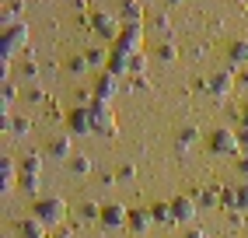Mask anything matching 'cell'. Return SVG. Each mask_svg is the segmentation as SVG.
<instances>
[{
	"label": "cell",
	"instance_id": "9",
	"mask_svg": "<svg viewBox=\"0 0 248 238\" xmlns=\"http://www.w3.org/2000/svg\"><path fill=\"white\" fill-rule=\"evenodd\" d=\"M119 91V77L115 74H108V70H102L94 77V98H102V102H112V95Z\"/></svg>",
	"mask_w": 248,
	"mask_h": 238
},
{
	"label": "cell",
	"instance_id": "10",
	"mask_svg": "<svg viewBox=\"0 0 248 238\" xmlns=\"http://www.w3.org/2000/svg\"><path fill=\"white\" fill-rule=\"evenodd\" d=\"M196 210H200V203H196V196H175L171 200V214H175V221H196Z\"/></svg>",
	"mask_w": 248,
	"mask_h": 238
},
{
	"label": "cell",
	"instance_id": "4",
	"mask_svg": "<svg viewBox=\"0 0 248 238\" xmlns=\"http://www.w3.org/2000/svg\"><path fill=\"white\" fill-rule=\"evenodd\" d=\"M210 151L217 158H231V154H238L241 151V140H238V130H231V126H217L210 133Z\"/></svg>",
	"mask_w": 248,
	"mask_h": 238
},
{
	"label": "cell",
	"instance_id": "5",
	"mask_svg": "<svg viewBox=\"0 0 248 238\" xmlns=\"http://www.w3.org/2000/svg\"><path fill=\"white\" fill-rule=\"evenodd\" d=\"M25 42H28V25H25V21L7 25L4 32H0V53H4V60H11Z\"/></svg>",
	"mask_w": 248,
	"mask_h": 238
},
{
	"label": "cell",
	"instance_id": "45",
	"mask_svg": "<svg viewBox=\"0 0 248 238\" xmlns=\"http://www.w3.org/2000/svg\"><path fill=\"white\" fill-rule=\"evenodd\" d=\"M168 4H182V0H168Z\"/></svg>",
	"mask_w": 248,
	"mask_h": 238
},
{
	"label": "cell",
	"instance_id": "3",
	"mask_svg": "<svg viewBox=\"0 0 248 238\" xmlns=\"http://www.w3.org/2000/svg\"><path fill=\"white\" fill-rule=\"evenodd\" d=\"M88 109H91V119H94V133H102V137H115V133H119V126H115V112H112L108 102L91 98Z\"/></svg>",
	"mask_w": 248,
	"mask_h": 238
},
{
	"label": "cell",
	"instance_id": "34",
	"mask_svg": "<svg viewBox=\"0 0 248 238\" xmlns=\"http://www.w3.org/2000/svg\"><path fill=\"white\" fill-rule=\"evenodd\" d=\"M129 63H133V74H137V77H140V74L147 70V56H143V53H137V56H129Z\"/></svg>",
	"mask_w": 248,
	"mask_h": 238
},
{
	"label": "cell",
	"instance_id": "29",
	"mask_svg": "<svg viewBox=\"0 0 248 238\" xmlns=\"http://www.w3.org/2000/svg\"><path fill=\"white\" fill-rule=\"evenodd\" d=\"M234 193H238V207H234V210L248 214V182H238V186H234Z\"/></svg>",
	"mask_w": 248,
	"mask_h": 238
},
{
	"label": "cell",
	"instance_id": "6",
	"mask_svg": "<svg viewBox=\"0 0 248 238\" xmlns=\"http://www.w3.org/2000/svg\"><path fill=\"white\" fill-rule=\"evenodd\" d=\"M91 28H94L102 39H112V42L119 39V32H123V25L115 21L112 11H94V14H91Z\"/></svg>",
	"mask_w": 248,
	"mask_h": 238
},
{
	"label": "cell",
	"instance_id": "14",
	"mask_svg": "<svg viewBox=\"0 0 248 238\" xmlns=\"http://www.w3.org/2000/svg\"><path fill=\"white\" fill-rule=\"evenodd\" d=\"M14 179H18V165H14V158L11 154H4V161H0V189H11L14 186Z\"/></svg>",
	"mask_w": 248,
	"mask_h": 238
},
{
	"label": "cell",
	"instance_id": "32",
	"mask_svg": "<svg viewBox=\"0 0 248 238\" xmlns=\"http://www.w3.org/2000/svg\"><path fill=\"white\" fill-rule=\"evenodd\" d=\"M14 98H18V84L7 77V81H4V105H14Z\"/></svg>",
	"mask_w": 248,
	"mask_h": 238
},
{
	"label": "cell",
	"instance_id": "2",
	"mask_svg": "<svg viewBox=\"0 0 248 238\" xmlns=\"http://www.w3.org/2000/svg\"><path fill=\"white\" fill-rule=\"evenodd\" d=\"M143 25H123L119 39L112 42V53H123V56H137L143 53Z\"/></svg>",
	"mask_w": 248,
	"mask_h": 238
},
{
	"label": "cell",
	"instance_id": "33",
	"mask_svg": "<svg viewBox=\"0 0 248 238\" xmlns=\"http://www.w3.org/2000/svg\"><path fill=\"white\" fill-rule=\"evenodd\" d=\"M21 186L31 193V196H39V186H42V179L39 175H21Z\"/></svg>",
	"mask_w": 248,
	"mask_h": 238
},
{
	"label": "cell",
	"instance_id": "25",
	"mask_svg": "<svg viewBox=\"0 0 248 238\" xmlns=\"http://www.w3.org/2000/svg\"><path fill=\"white\" fill-rule=\"evenodd\" d=\"M196 137H200V130H196V126H182V130H178V137H175V140H178V151H186Z\"/></svg>",
	"mask_w": 248,
	"mask_h": 238
},
{
	"label": "cell",
	"instance_id": "7",
	"mask_svg": "<svg viewBox=\"0 0 248 238\" xmlns=\"http://www.w3.org/2000/svg\"><path fill=\"white\" fill-rule=\"evenodd\" d=\"M67 126H70V133H94L91 109H88V105H77V109L67 116Z\"/></svg>",
	"mask_w": 248,
	"mask_h": 238
},
{
	"label": "cell",
	"instance_id": "46",
	"mask_svg": "<svg viewBox=\"0 0 248 238\" xmlns=\"http://www.w3.org/2000/svg\"><path fill=\"white\" fill-rule=\"evenodd\" d=\"M168 238H178V235H168Z\"/></svg>",
	"mask_w": 248,
	"mask_h": 238
},
{
	"label": "cell",
	"instance_id": "23",
	"mask_svg": "<svg viewBox=\"0 0 248 238\" xmlns=\"http://www.w3.org/2000/svg\"><path fill=\"white\" fill-rule=\"evenodd\" d=\"M70 172H74V175H88V172H91V158H88V154H74V158H70Z\"/></svg>",
	"mask_w": 248,
	"mask_h": 238
},
{
	"label": "cell",
	"instance_id": "22",
	"mask_svg": "<svg viewBox=\"0 0 248 238\" xmlns=\"http://www.w3.org/2000/svg\"><path fill=\"white\" fill-rule=\"evenodd\" d=\"M102 207L105 203H94V200L80 203V221H102Z\"/></svg>",
	"mask_w": 248,
	"mask_h": 238
},
{
	"label": "cell",
	"instance_id": "43",
	"mask_svg": "<svg viewBox=\"0 0 248 238\" xmlns=\"http://www.w3.org/2000/svg\"><path fill=\"white\" fill-rule=\"evenodd\" d=\"M56 238H70V231H67V228H60V231H56Z\"/></svg>",
	"mask_w": 248,
	"mask_h": 238
},
{
	"label": "cell",
	"instance_id": "1",
	"mask_svg": "<svg viewBox=\"0 0 248 238\" xmlns=\"http://www.w3.org/2000/svg\"><path fill=\"white\" fill-rule=\"evenodd\" d=\"M31 217L42 221L46 228H56V224H63V217H67V200L63 196H39L35 207H31Z\"/></svg>",
	"mask_w": 248,
	"mask_h": 238
},
{
	"label": "cell",
	"instance_id": "12",
	"mask_svg": "<svg viewBox=\"0 0 248 238\" xmlns=\"http://www.w3.org/2000/svg\"><path fill=\"white\" fill-rule=\"evenodd\" d=\"M227 63H231V70H238V67L248 63V39H234L227 46Z\"/></svg>",
	"mask_w": 248,
	"mask_h": 238
},
{
	"label": "cell",
	"instance_id": "44",
	"mask_svg": "<svg viewBox=\"0 0 248 238\" xmlns=\"http://www.w3.org/2000/svg\"><path fill=\"white\" fill-rule=\"evenodd\" d=\"M241 123H245V126H248V105H245V109H241Z\"/></svg>",
	"mask_w": 248,
	"mask_h": 238
},
{
	"label": "cell",
	"instance_id": "17",
	"mask_svg": "<svg viewBox=\"0 0 248 238\" xmlns=\"http://www.w3.org/2000/svg\"><path fill=\"white\" fill-rule=\"evenodd\" d=\"M105 70H108V74H115V77H123V74H133V63H129V56H123V53H112Z\"/></svg>",
	"mask_w": 248,
	"mask_h": 238
},
{
	"label": "cell",
	"instance_id": "15",
	"mask_svg": "<svg viewBox=\"0 0 248 238\" xmlns=\"http://www.w3.org/2000/svg\"><path fill=\"white\" fill-rule=\"evenodd\" d=\"M18 238H46V224L35 217H25L18 221Z\"/></svg>",
	"mask_w": 248,
	"mask_h": 238
},
{
	"label": "cell",
	"instance_id": "20",
	"mask_svg": "<svg viewBox=\"0 0 248 238\" xmlns=\"http://www.w3.org/2000/svg\"><path fill=\"white\" fill-rule=\"evenodd\" d=\"M151 214H154V221H157V224H171V221H175V214H171V203H151Z\"/></svg>",
	"mask_w": 248,
	"mask_h": 238
},
{
	"label": "cell",
	"instance_id": "26",
	"mask_svg": "<svg viewBox=\"0 0 248 238\" xmlns=\"http://www.w3.org/2000/svg\"><path fill=\"white\" fill-rule=\"evenodd\" d=\"M196 203H200V207H220V189H203L196 196Z\"/></svg>",
	"mask_w": 248,
	"mask_h": 238
},
{
	"label": "cell",
	"instance_id": "40",
	"mask_svg": "<svg viewBox=\"0 0 248 238\" xmlns=\"http://www.w3.org/2000/svg\"><path fill=\"white\" fill-rule=\"evenodd\" d=\"M238 172H241V175H248V154H241V158H238Z\"/></svg>",
	"mask_w": 248,
	"mask_h": 238
},
{
	"label": "cell",
	"instance_id": "28",
	"mask_svg": "<svg viewBox=\"0 0 248 238\" xmlns=\"http://www.w3.org/2000/svg\"><path fill=\"white\" fill-rule=\"evenodd\" d=\"M84 56H88L91 67H108V56H112V53H105V49H88Z\"/></svg>",
	"mask_w": 248,
	"mask_h": 238
},
{
	"label": "cell",
	"instance_id": "21",
	"mask_svg": "<svg viewBox=\"0 0 248 238\" xmlns=\"http://www.w3.org/2000/svg\"><path fill=\"white\" fill-rule=\"evenodd\" d=\"M154 56L161 60V63H171L175 56H178V46L168 39V42H157V49H154Z\"/></svg>",
	"mask_w": 248,
	"mask_h": 238
},
{
	"label": "cell",
	"instance_id": "39",
	"mask_svg": "<svg viewBox=\"0 0 248 238\" xmlns=\"http://www.w3.org/2000/svg\"><path fill=\"white\" fill-rule=\"evenodd\" d=\"M182 238H206V231H203V228H192V231H186Z\"/></svg>",
	"mask_w": 248,
	"mask_h": 238
},
{
	"label": "cell",
	"instance_id": "11",
	"mask_svg": "<svg viewBox=\"0 0 248 238\" xmlns=\"http://www.w3.org/2000/svg\"><path fill=\"white\" fill-rule=\"evenodd\" d=\"M206 91H210V95H231V91H234V77H231V67H227V70L210 74V81H206Z\"/></svg>",
	"mask_w": 248,
	"mask_h": 238
},
{
	"label": "cell",
	"instance_id": "27",
	"mask_svg": "<svg viewBox=\"0 0 248 238\" xmlns=\"http://www.w3.org/2000/svg\"><path fill=\"white\" fill-rule=\"evenodd\" d=\"M220 207H224V210H234V207H238V193H234V186H224V189H220Z\"/></svg>",
	"mask_w": 248,
	"mask_h": 238
},
{
	"label": "cell",
	"instance_id": "24",
	"mask_svg": "<svg viewBox=\"0 0 248 238\" xmlns=\"http://www.w3.org/2000/svg\"><path fill=\"white\" fill-rule=\"evenodd\" d=\"M21 175H42V158L39 154H28L21 161Z\"/></svg>",
	"mask_w": 248,
	"mask_h": 238
},
{
	"label": "cell",
	"instance_id": "18",
	"mask_svg": "<svg viewBox=\"0 0 248 238\" xmlns=\"http://www.w3.org/2000/svg\"><path fill=\"white\" fill-rule=\"evenodd\" d=\"M49 158H56V161L74 158V154H70V137H56L53 144H49Z\"/></svg>",
	"mask_w": 248,
	"mask_h": 238
},
{
	"label": "cell",
	"instance_id": "19",
	"mask_svg": "<svg viewBox=\"0 0 248 238\" xmlns=\"http://www.w3.org/2000/svg\"><path fill=\"white\" fill-rule=\"evenodd\" d=\"M21 11H25V4H21V0H11V4L4 7V14H0V21H4V28L18 21V18H21Z\"/></svg>",
	"mask_w": 248,
	"mask_h": 238
},
{
	"label": "cell",
	"instance_id": "8",
	"mask_svg": "<svg viewBox=\"0 0 248 238\" xmlns=\"http://www.w3.org/2000/svg\"><path fill=\"white\" fill-rule=\"evenodd\" d=\"M102 224L105 228L129 224V207H123V203H105V207H102Z\"/></svg>",
	"mask_w": 248,
	"mask_h": 238
},
{
	"label": "cell",
	"instance_id": "36",
	"mask_svg": "<svg viewBox=\"0 0 248 238\" xmlns=\"http://www.w3.org/2000/svg\"><path fill=\"white\" fill-rule=\"evenodd\" d=\"M28 102H46V91L39 88V84H31V88H28Z\"/></svg>",
	"mask_w": 248,
	"mask_h": 238
},
{
	"label": "cell",
	"instance_id": "13",
	"mask_svg": "<svg viewBox=\"0 0 248 238\" xmlns=\"http://www.w3.org/2000/svg\"><path fill=\"white\" fill-rule=\"evenodd\" d=\"M151 224H154V214H151V207H133V210H129V228H133L137 235H143Z\"/></svg>",
	"mask_w": 248,
	"mask_h": 238
},
{
	"label": "cell",
	"instance_id": "31",
	"mask_svg": "<svg viewBox=\"0 0 248 238\" xmlns=\"http://www.w3.org/2000/svg\"><path fill=\"white\" fill-rule=\"evenodd\" d=\"M88 67H91V63H88V56H74V60L67 63V70H70V74H84Z\"/></svg>",
	"mask_w": 248,
	"mask_h": 238
},
{
	"label": "cell",
	"instance_id": "41",
	"mask_svg": "<svg viewBox=\"0 0 248 238\" xmlns=\"http://www.w3.org/2000/svg\"><path fill=\"white\" fill-rule=\"evenodd\" d=\"M133 88H137V91H140V88H151V81H147V77H143V74H140V77H137V81H133Z\"/></svg>",
	"mask_w": 248,
	"mask_h": 238
},
{
	"label": "cell",
	"instance_id": "37",
	"mask_svg": "<svg viewBox=\"0 0 248 238\" xmlns=\"http://www.w3.org/2000/svg\"><path fill=\"white\" fill-rule=\"evenodd\" d=\"M133 175H137L133 165H119V172H115V179H133Z\"/></svg>",
	"mask_w": 248,
	"mask_h": 238
},
{
	"label": "cell",
	"instance_id": "42",
	"mask_svg": "<svg viewBox=\"0 0 248 238\" xmlns=\"http://www.w3.org/2000/svg\"><path fill=\"white\" fill-rule=\"evenodd\" d=\"M238 140H241V147H248V126H241V130H238Z\"/></svg>",
	"mask_w": 248,
	"mask_h": 238
},
{
	"label": "cell",
	"instance_id": "38",
	"mask_svg": "<svg viewBox=\"0 0 248 238\" xmlns=\"http://www.w3.org/2000/svg\"><path fill=\"white\" fill-rule=\"evenodd\" d=\"M21 74H25V77H35V74H39V63H31V60H28V63L21 67Z\"/></svg>",
	"mask_w": 248,
	"mask_h": 238
},
{
	"label": "cell",
	"instance_id": "30",
	"mask_svg": "<svg viewBox=\"0 0 248 238\" xmlns=\"http://www.w3.org/2000/svg\"><path fill=\"white\" fill-rule=\"evenodd\" d=\"M28 130H31V123L25 116H14V126H11V133H18V137H28Z\"/></svg>",
	"mask_w": 248,
	"mask_h": 238
},
{
	"label": "cell",
	"instance_id": "16",
	"mask_svg": "<svg viewBox=\"0 0 248 238\" xmlns=\"http://www.w3.org/2000/svg\"><path fill=\"white\" fill-rule=\"evenodd\" d=\"M123 25H143V7L140 0H123Z\"/></svg>",
	"mask_w": 248,
	"mask_h": 238
},
{
	"label": "cell",
	"instance_id": "35",
	"mask_svg": "<svg viewBox=\"0 0 248 238\" xmlns=\"http://www.w3.org/2000/svg\"><path fill=\"white\" fill-rule=\"evenodd\" d=\"M154 28L161 32V35H171V21L164 18V14H157V18H154Z\"/></svg>",
	"mask_w": 248,
	"mask_h": 238
}]
</instances>
